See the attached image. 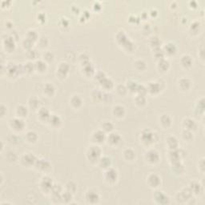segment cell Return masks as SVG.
<instances>
[{"label":"cell","instance_id":"cell-16","mask_svg":"<svg viewBox=\"0 0 205 205\" xmlns=\"http://www.w3.org/2000/svg\"><path fill=\"white\" fill-rule=\"evenodd\" d=\"M108 141L109 143L112 144H118L121 141V137L117 133H112V134L109 135Z\"/></svg>","mask_w":205,"mask_h":205},{"label":"cell","instance_id":"cell-9","mask_svg":"<svg viewBox=\"0 0 205 205\" xmlns=\"http://www.w3.org/2000/svg\"><path fill=\"white\" fill-rule=\"evenodd\" d=\"M148 181L149 185L152 188L158 187L160 184V179L156 174H151L148 178Z\"/></svg>","mask_w":205,"mask_h":205},{"label":"cell","instance_id":"cell-11","mask_svg":"<svg viewBox=\"0 0 205 205\" xmlns=\"http://www.w3.org/2000/svg\"><path fill=\"white\" fill-rule=\"evenodd\" d=\"M53 184H52V180H51V178L49 177H44L42 180V183H41V187L43 189L44 191H50L53 188Z\"/></svg>","mask_w":205,"mask_h":205},{"label":"cell","instance_id":"cell-33","mask_svg":"<svg viewBox=\"0 0 205 205\" xmlns=\"http://www.w3.org/2000/svg\"><path fill=\"white\" fill-rule=\"evenodd\" d=\"M27 139L30 142H35L38 139V136L35 132H28L27 133Z\"/></svg>","mask_w":205,"mask_h":205},{"label":"cell","instance_id":"cell-14","mask_svg":"<svg viewBox=\"0 0 205 205\" xmlns=\"http://www.w3.org/2000/svg\"><path fill=\"white\" fill-rule=\"evenodd\" d=\"M93 140L96 143H102L105 140V133L102 131H97L93 135Z\"/></svg>","mask_w":205,"mask_h":205},{"label":"cell","instance_id":"cell-55","mask_svg":"<svg viewBox=\"0 0 205 205\" xmlns=\"http://www.w3.org/2000/svg\"><path fill=\"white\" fill-rule=\"evenodd\" d=\"M29 53H31V55H30V58H31V59H34L35 57V54H36V52H35V51H34V50H30L28 51Z\"/></svg>","mask_w":205,"mask_h":205},{"label":"cell","instance_id":"cell-4","mask_svg":"<svg viewBox=\"0 0 205 205\" xmlns=\"http://www.w3.org/2000/svg\"><path fill=\"white\" fill-rule=\"evenodd\" d=\"M117 177H118V174H117V172L115 169L109 168L105 172V178L110 183L116 182L117 180Z\"/></svg>","mask_w":205,"mask_h":205},{"label":"cell","instance_id":"cell-47","mask_svg":"<svg viewBox=\"0 0 205 205\" xmlns=\"http://www.w3.org/2000/svg\"><path fill=\"white\" fill-rule=\"evenodd\" d=\"M137 91L140 93V95H144H144L146 94V92L148 91V89L145 88L144 87V86H142V85H141V86H140V85H139L138 89H137Z\"/></svg>","mask_w":205,"mask_h":205},{"label":"cell","instance_id":"cell-24","mask_svg":"<svg viewBox=\"0 0 205 205\" xmlns=\"http://www.w3.org/2000/svg\"><path fill=\"white\" fill-rule=\"evenodd\" d=\"M16 113L19 116H26L27 115V108L23 105H19V106L17 107Z\"/></svg>","mask_w":205,"mask_h":205},{"label":"cell","instance_id":"cell-5","mask_svg":"<svg viewBox=\"0 0 205 205\" xmlns=\"http://www.w3.org/2000/svg\"><path fill=\"white\" fill-rule=\"evenodd\" d=\"M11 126L16 131H22L24 128L25 124L23 120H22L21 119L15 118L11 120Z\"/></svg>","mask_w":205,"mask_h":205},{"label":"cell","instance_id":"cell-10","mask_svg":"<svg viewBox=\"0 0 205 205\" xmlns=\"http://www.w3.org/2000/svg\"><path fill=\"white\" fill-rule=\"evenodd\" d=\"M86 198H87V200L88 201L89 203H91V204H95L97 203L99 200V196L98 195V193L95 192H93V191H88L87 192L86 195Z\"/></svg>","mask_w":205,"mask_h":205},{"label":"cell","instance_id":"cell-49","mask_svg":"<svg viewBox=\"0 0 205 205\" xmlns=\"http://www.w3.org/2000/svg\"><path fill=\"white\" fill-rule=\"evenodd\" d=\"M183 136L184 137L186 140H190L192 136V133H191V131H188V130H186L185 129V131L183 132Z\"/></svg>","mask_w":205,"mask_h":205},{"label":"cell","instance_id":"cell-25","mask_svg":"<svg viewBox=\"0 0 205 205\" xmlns=\"http://www.w3.org/2000/svg\"><path fill=\"white\" fill-rule=\"evenodd\" d=\"M168 144L170 147V148H172V150L176 149L178 147V141L176 139V137L174 136H170L168 138Z\"/></svg>","mask_w":205,"mask_h":205},{"label":"cell","instance_id":"cell-52","mask_svg":"<svg viewBox=\"0 0 205 205\" xmlns=\"http://www.w3.org/2000/svg\"><path fill=\"white\" fill-rule=\"evenodd\" d=\"M39 43H40V44L42 46H47V43H48V41H47V39L46 38V37H42L40 39V40H39Z\"/></svg>","mask_w":205,"mask_h":205},{"label":"cell","instance_id":"cell-30","mask_svg":"<svg viewBox=\"0 0 205 205\" xmlns=\"http://www.w3.org/2000/svg\"><path fill=\"white\" fill-rule=\"evenodd\" d=\"M35 69H37L38 71H39L40 72H43V71H44L46 68H47V65L44 62H43V61L41 60H39L37 61L36 63H35Z\"/></svg>","mask_w":205,"mask_h":205},{"label":"cell","instance_id":"cell-32","mask_svg":"<svg viewBox=\"0 0 205 205\" xmlns=\"http://www.w3.org/2000/svg\"><path fill=\"white\" fill-rule=\"evenodd\" d=\"M71 104L75 107V108H79L81 104H82V99L79 95H75L72 97L71 99Z\"/></svg>","mask_w":205,"mask_h":205},{"label":"cell","instance_id":"cell-42","mask_svg":"<svg viewBox=\"0 0 205 205\" xmlns=\"http://www.w3.org/2000/svg\"><path fill=\"white\" fill-rule=\"evenodd\" d=\"M35 68V64H33L32 63H27V64L25 65L24 71H27V72H31Z\"/></svg>","mask_w":205,"mask_h":205},{"label":"cell","instance_id":"cell-45","mask_svg":"<svg viewBox=\"0 0 205 205\" xmlns=\"http://www.w3.org/2000/svg\"><path fill=\"white\" fill-rule=\"evenodd\" d=\"M93 71H94V69H93L92 66L91 65V63H89L88 62L87 63H85V66H84V71L86 73L88 72L89 74H91L93 72Z\"/></svg>","mask_w":205,"mask_h":205},{"label":"cell","instance_id":"cell-22","mask_svg":"<svg viewBox=\"0 0 205 205\" xmlns=\"http://www.w3.org/2000/svg\"><path fill=\"white\" fill-rule=\"evenodd\" d=\"M164 51L168 55H173L176 51V47L175 44H173L172 43H169L165 46Z\"/></svg>","mask_w":205,"mask_h":205},{"label":"cell","instance_id":"cell-2","mask_svg":"<svg viewBox=\"0 0 205 205\" xmlns=\"http://www.w3.org/2000/svg\"><path fill=\"white\" fill-rule=\"evenodd\" d=\"M87 158L91 161L95 162L99 159L101 156V150L99 147L97 146H92L88 149L87 151Z\"/></svg>","mask_w":205,"mask_h":205},{"label":"cell","instance_id":"cell-46","mask_svg":"<svg viewBox=\"0 0 205 205\" xmlns=\"http://www.w3.org/2000/svg\"><path fill=\"white\" fill-rule=\"evenodd\" d=\"M32 45H33L32 41L29 40V39H26L23 41V46H24V47L29 49V50H31V47H32Z\"/></svg>","mask_w":205,"mask_h":205},{"label":"cell","instance_id":"cell-41","mask_svg":"<svg viewBox=\"0 0 205 205\" xmlns=\"http://www.w3.org/2000/svg\"><path fill=\"white\" fill-rule=\"evenodd\" d=\"M160 43L161 42L160 41V39H159L157 37H153V38H152L151 44L152 45V46H154L155 48H158L159 46H160Z\"/></svg>","mask_w":205,"mask_h":205},{"label":"cell","instance_id":"cell-3","mask_svg":"<svg viewBox=\"0 0 205 205\" xmlns=\"http://www.w3.org/2000/svg\"><path fill=\"white\" fill-rule=\"evenodd\" d=\"M155 135L153 134L150 130H144L142 134H141V139L144 143L149 144H152L153 143V141L155 140Z\"/></svg>","mask_w":205,"mask_h":205},{"label":"cell","instance_id":"cell-7","mask_svg":"<svg viewBox=\"0 0 205 205\" xmlns=\"http://www.w3.org/2000/svg\"><path fill=\"white\" fill-rule=\"evenodd\" d=\"M155 199L156 200L161 204H168L169 203V199L168 197L166 195H164L162 192H156L155 193Z\"/></svg>","mask_w":205,"mask_h":205},{"label":"cell","instance_id":"cell-48","mask_svg":"<svg viewBox=\"0 0 205 205\" xmlns=\"http://www.w3.org/2000/svg\"><path fill=\"white\" fill-rule=\"evenodd\" d=\"M63 199V200L66 201V202H67L69 201L70 200H71V192H66L65 193H63V197H62Z\"/></svg>","mask_w":205,"mask_h":205},{"label":"cell","instance_id":"cell-28","mask_svg":"<svg viewBox=\"0 0 205 205\" xmlns=\"http://www.w3.org/2000/svg\"><path fill=\"white\" fill-rule=\"evenodd\" d=\"M160 120L162 124L165 126V127H168L169 125L171 124V123H172V119H171V117L169 116L168 115H163L162 117H161Z\"/></svg>","mask_w":205,"mask_h":205},{"label":"cell","instance_id":"cell-31","mask_svg":"<svg viewBox=\"0 0 205 205\" xmlns=\"http://www.w3.org/2000/svg\"><path fill=\"white\" fill-rule=\"evenodd\" d=\"M39 103H40L39 100L37 98H35V97H31L29 99V105L32 108H37L39 107Z\"/></svg>","mask_w":205,"mask_h":205},{"label":"cell","instance_id":"cell-34","mask_svg":"<svg viewBox=\"0 0 205 205\" xmlns=\"http://www.w3.org/2000/svg\"><path fill=\"white\" fill-rule=\"evenodd\" d=\"M191 191L195 193H199L200 192V184H198L196 182H192L190 186Z\"/></svg>","mask_w":205,"mask_h":205},{"label":"cell","instance_id":"cell-37","mask_svg":"<svg viewBox=\"0 0 205 205\" xmlns=\"http://www.w3.org/2000/svg\"><path fill=\"white\" fill-rule=\"evenodd\" d=\"M124 156L127 160H133L135 157V152L132 149H127L124 152Z\"/></svg>","mask_w":205,"mask_h":205},{"label":"cell","instance_id":"cell-20","mask_svg":"<svg viewBox=\"0 0 205 205\" xmlns=\"http://www.w3.org/2000/svg\"><path fill=\"white\" fill-rule=\"evenodd\" d=\"M39 116L40 117L41 120H49L50 116H51L47 108H41L39 110Z\"/></svg>","mask_w":205,"mask_h":205},{"label":"cell","instance_id":"cell-15","mask_svg":"<svg viewBox=\"0 0 205 205\" xmlns=\"http://www.w3.org/2000/svg\"><path fill=\"white\" fill-rule=\"evenodd\" d=\"M184 126L186 130L192 131V129H195L196 128V124L195 120H193L192 119H187L184 121Z\"/></svg>","mask_w":205,"mask_h":205},{"label":"cell","instance_id":"cell-18","mask_svg":"<svg viewBox=\"0 0 205 205\" xmlns=\"http://www.w3.org/2000/svg\"><path fill=\"white\" fill-rule=\"evenodd\" d=\"M113 113L115 116H116L117 117H122L125 113V110L123 106H120V105H118V106H116L114 108H113Z\"/></svg>","mask_w":205,"mask_h":205},{"label":"cell","instance_id":"cell-17","mask_svg":"<svg viewBox=\"0 0 205 205\" xmlns=\"http://www.w3.org/2000/svg\"><path fill=\"white\" fill-rule=\"evenodd\" d=\"M148 91H150L151 93H156L159 92L161 90V87L158 83H149L148 87H147Z\"/></svg>","mask_w":205,"mask_h":205},{"label":"cell","instance_id":"cell-27","mask_svg":"<svg viewBox=\"0 0 205 205\" xmlns=\"http://www.w3.org/2000/svg\"><path fill=\"white\" fill-rule=\"evenodd\" d=\"M48 120L49 122H50V124L53 125V126H59L61 123L60 118L58 116H55V115L51 116Z\"/></svg>","mask_w":205,"mask_h":205},{"label":"cell","instance_id":"cell-51","mask_svg":"<svg viewBox=\"0 0 205 205\" xmlns=\"http://www.w3.org/2000/svg\"><path fill=\"white\" fill-rule=\"evenodd\" d=\"M43 57H44L45 60L49 61V62H50V61L53 60V54H51V52L45 53Z\"/></svg>","mask_w":205,"mask_h":205},{"label":"cell","instance_id":"cell-23","mask_svg":"<svg viewBox=\"0 0 205 205\" xmlns=\"http://www.w3.org/2000/svg\"><path fill=\"white\" fill-rule=\"evenodd\" d=\"M179 85H180L181 89H183V90H188V89L190 87L191 82H190L188 79L183 78V79H181L179 81Z\"/></svg>","mask_w":205,"mask_h":205},{"label":"cell","instance_id":"cell-50","mask_svg":"<svg viewBox=\"0 0 205 205\" xmlns=\"http://www.w3.org/2000/svg\"><path fill=\"white\" fill-rule=\"evenodd\" d=\"M138 66H140V67L138 69H140V70H143L144 68H145V67H146V65H145V63L144 61L142 60H138L136 62V67H138Z\"/></svg>","mask_w":205,"mask_h":205},{"label":"cell","instance_id":"cell-29","mask_svg":"<svg viewBox=\"0 0 205 205\" xmlns=\"http://www.w3.org/2000/svg\"><path fill=\"white\" fill-rule=\"evenodd\" d=\"M158 67H159V68L162 70V71H166L167 69L168 68L169 62L168 60L164 59H161L160 62H159Z\"/></svg>","mask_w":205,"mask_h":205},{"label":"cell","instance_id":"cell-8","mask_svg":"<svg viewBox=\"0 0 205 205\" xmlns=\"http://www.w3.org/2000/svg\"><path fill=\"white\" fill-rule=\"evenodd\" d=\"M22 160L24 163L25 164L27 165H31L35 164L36 163V157L35 156L31 153H27L22 158Z\"/></svg>","mask_w":205,"mask_h":205},{"label":"cell","instance_id":"cell-12","mask_svg":"<svg viewBox=\"0 0 205 205\" xmlns=\"http://www.w3.org/2000/svg\"><path fill=\"white\" fill-rule=\"evenodd\" d=\"M69 66L67 63H62L59 66L58 68V74L60 77H65L67 75V74L68 73Z\"/></svg>","mask_w":205,"mask_h":205},{"label":"cell","instance_id":"cell-21","mask_svg":"<svg viewBox=\"0 0 205 205\" xmlns=\"http://www.w3.org/2000/svg\"><path fill=\"white\" fill-rule=\"evenodd\" d=\"M100 82L101 85L102 87H104V88L106 89H111L113 87V82L110 79H108V78H104Z\"/></svg>","mask_w":205,"mask_h":205},{"label":"cell","instance_id":"cell-1","mask_svg":"<svg viewBox=\"0 0 205 205\" xmlns=\"http://www.w3.org/2000/svg\"><path fill=\"white\" fill-rule=\"evenodd\" d=\"M117 41L120 43L121 45H123L125 48L128 49V50H132L133 49V43L129 40L127 38L126 35L123 31H120L117 35Z\"/></svg>","mask_w":205,"mask_h":205},{"label":"cell","instance_id":"cell-38","mask_svg":"<svg viewBox=\"0 0 205 205\" xmlns=\"http://www.w3.org/2000/svg\"><path fill=\"white\" fill-rule=\"evenodd\" d=\"M111 164V160L108 157H104L100 160V165L103 168H108Z\"/></svg>","mask_w":205,"mask_h":205},{"label":"cell","instance_id":"cell-36","mask_svg":"<svg viewBox=\"0 0 205 205\" xmlns=\"http://www.w3.org/2000/svg\"><path fill=\"white\" fill-rule=\"evenodd\" d=\"M37 39H38V34L36 33V31H28V33H27V39L32 41L33 43H34L35 41L37 40Z\"/></svg>","mask_w":205,"mask_h":205},{"label":"cell","instance_id":"cell-53","mask_svg":"<svg viewBox=\"0 0 205 205\" xmlns=\"http://www.w3.org/2000/svg\"><path fill=\"white\" fill-rule=\"evenodd\" d=\"M105 75H104V72H102V71H99V72L97 74V75H96V78H97V79L99 81H101L104 78H105Z\"/></svg>","mask_w":205,"mask_h":205},{"label":"cell","instance_id":"cell-44","mask_svg":"<svg viewBox=\"0 0 205 205\" xmlns=\"http://www.w3.org/2000/svg\"><path fill=\"white\" fill-rule=\"evenodd\" d=\"M67 191L70 192H74L76 190V186L72 182H69L68 184H67Z\"/></svg>","mask_w":205,"mask_h":205},{"label":"cell","instance_id":"cell-6","mask_svg":"<svg viewBox=\"0 0 205 205\" xmlns=\"http://www.w3.org/2000/svg\"><path fill=\"white\" fill-rule=\"evenodd\" d=\"M146 159L150 163H156L160 160V156L155 150H150L146 153Z\"/></svg>","mask_w":205,"mask_h":205},{"label":"cell","instance_id":"cell-43","mask_svg":"<svg viewBox=\"0 0 205 205\" xmlns=\"http://www.w3.org/2000/svg\"><path fill=\"white\" fill-rule=\"evenodd\" d=\"M136 102L137 104L140 105H143L144 104L145 102H146V99H145V97L144 95H139L136 98Z\"/></svg>","mask_w":205,"mask_h":205},{"label":"cell","instance_id":"cell-39","mask_svg":"<svg viewBox=\"0 0 205 205\" xmlns=\"http://www.w3.org/2000/svg\"><path fill=\"white\" fill-rule=\"evenodd\" d=\"M128 89L131 91H136L139 85L137 84V83H136V82L129 81V82H128Z\"/></svg>","mask_w":205,"mask_h":205},{"label":"cell","instance_id":"cell-13","mask_svg":"<svg viewBox=\"0 0 205 205\" xmlns=\"http://www.w3.org/2000/svg\"><path fill=\"white\" fill-rule=\"evenodd\" d=\"M37 168L40 170H47L50 168V163L47 160H37L35 163Z\"/></svg>","mask_w":205,"mask_h":205},{"label":"cell","instance_id":"cell-35","mask_svg":"<svg viewBox=\"0 0 205 205\" xmlns=\"http://www.w3.org/2000/svg\"><path fill=\"white\" fill-rule=\"evenodd\" d=\"M55 91V88H54V87H53L52 84H51V83H47V84L45 85L44 87V92L47 94V95H52L53 93Z\"/></svg>","mask_w":205,"mask_h":205},{"label":"cell","instance_id":"cell-19","mask_svg":"<svg viewBox=\"0 0 205 205\" xmlns=\"http://www.w3.org/2000/svg\"><path fill=\"white\" fill-rule=\"evenodd\" d=\"M13 39L14 38H12V37H8L4 41L5 47H6V49H7L8 51H11L15 47V41H14Z\"/></svg>","mask_w":205,"mask_h":205},{"label":"cell","instance_id":"cell-40","mask_svg":"<svg viewBox=\"0 0 205 205\" xmlns=\"http://www.w3.org/2000/svg\"><path fill=\"white\" fill-rule=\"evenodd\" d=\"M114 128V126L111 122H105L103 124V129L104 132H112Z\"/></svg>","mask_w":205,"mask_h":205},{"label":"cell","instance_id":"cell-54","mask_svg":"<svg viewBox=\"0 0 205 205\" xmlns=\"http://www.w3.org/2000/svg\"><path fill=\"white\" fill-rule=\"evenodd\" d=\"M117 90H118V92L119 93H120L121 94V91H122V94H124V93L126 92V87H125L124 86H123V85H120L119 87H118V88H117Z\"/></svg>","mask_w":205,"mask_h":205},{"label":"cell","instance_id":"cell-26","mask_svg":"<svg viewBox=\"0 0 205 205\" xmlns=\"http://www.w3.org/2000/svg\"><path fill=\"white\" fill-rule=\"evenodd\" d=\"M181 63L183 64L184 67H188L192 63V59L189 55H184L181 59Z\"/></svg>","mask_w":205,"mask_h":205}]
</instances>
